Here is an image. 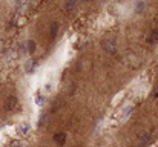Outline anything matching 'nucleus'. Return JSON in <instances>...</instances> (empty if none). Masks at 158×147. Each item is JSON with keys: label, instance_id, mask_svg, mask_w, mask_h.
I'll list each match as a JSON object with an SVG mask.
<instances>
[{"label": "nucleus", "instance_id": "8", "mask_svg": "<svg viewBox=\"0 0 158 147\" xmlns=\"http://www.w3.org/2000/svg\"><path fill=\"white\" fill-rule=\"evenodd\" d=\"M34 101H35V104H37L39 107H42V106H45V103H46V97L42 95V94H37Z\"/></svg>", "mask_w": 158, "mask_h": 147}, {"label": "nucleus", "instance_id": "16", "mask_svg": "<svg viewBox=\"0 0 158 147\" xmlns=\"http://www.w3.org/2000/svg\"><path fill=\"white\" fill-rule=\"evenodd\" d=\"M154 97H155V98H158V86H157V89L154 91Z\"/></svg>", "mask_w": 158, "mask_h": 147}, {"label": "nucleus", "instance_id": "5", "mask_svg": "<svg viewBox=\"0 0 158 147\" xmlns=\"http://www.w3.org/2000/svg\"><path fill=\"white\" fill-rule=\"evenodd\" d=\"M37 64H39V63H37L35 60H28L26 64H25V72H26V74H32V72L37 69Z\"/></svg>", "mask_w": 158, "mask_h": 147}, {"label": "nucleus", "instance_id": "11", "mask_svg": "<svg viewBox=\"0 0 158 147\" xmlns=\"http://www.w3.org/2000/svg\"><path fill=\"white\" fill-rule=\"evenodd\" d=\"M75 6H77V3H74V2H66V3H64V9H66V11H71V9H74Z\"/></svg>", "mask_w": 158, "mask_h": 147}, {"label": "nucleus", "instance_id": "9", "mask_svg": "<svg viewBox=\"0 0 158 147\" xmlns=\"http://www.w3.org/2000/svg\"><path fill=\"white\" fill-rule=\"evenodd\" d=\"M34 51H35V42H34V40H28V42H26V52L32 54Z\"/></svg>", "mask_w": 158, "mask_h": 147}, {"label": "nucleus", "instance_id": "3", "mask_svg": "<svg viewBox=\"0 0 158 147\" xmlns=\"http://www.w3.org/2000/svg\"><path fill=\"white\" fill-rule=\"evenodd\" d=\"M132 110H134V106L132 104H127V106H124L120 112H118V121H124L131 113H132Z\"/></svg>", "mask_w": 158, "mask_h": 147}, {"label": "nucleus", "instance_id": "2", "mask_svg": "<svg viewBox=\"0 0 158 147\" xmlns=\"http://www.w3.org/2000/svg\"><path fill=\"white\" fill-rule=\"evenodd\" d=\"M31 123H28V121H22V123H19L17 126H15V132L19 133V135H22V137H25V135H28L29 132H31Z\"/></svg>", "mask_w": 158, "mask_h": 147}, {"label": "nucleus", "instance_id": "7", "mask_svg": "<svg viewBox=\"0 0 158 147\" xmlns=\"http://www.w3.org/2000/svg\"><path fill=\"white\" fill-rule=\"evenodd\" d=\"M58 31H60V23H58V22H52V23H51V29H49V34H51L52 39L57 37Z\"/></svg>", "mask_w": 158, "mask_h": 147}, {"label": "nucleus", "instance_id": "4", "mask_svg": "<svg viewBox=\"0 0 158 147\" xmlns=\"http://www.w3.org/2000/svg\"><path fill=\"white\" fill-rule=\"evenodd\" d=\"M103 48H105L106 52L114 54V52H115V49H117V43H115V40L107 39V40H105V42H103Z\"/></svg>", "mask_w": 158, "mask_h": 147}, {"label": "nucleus", "instance_id": "6", "mask_svg": "<svg viewBox=\"0 0 158 147\" xmlns=\"http://www.w3.org/2000/svg\"><path fill=\"white\" fill-rule=\"evenodd\" d=\"M149 141H151V135L149 133H141L138 137V146L140 147H144L146 144H149Z\"/></svg>", "mask_w": 158, "mask_h": 147}, {"label": "nucleus", "instance_id": "14", "mask_svg": "<svg viewBox=\"0 0 158 147\" xmlns=\"http://www.w3.org/2000/svg\"><path fill=\"white\" fill-rule=\"evenodd\" d=\"M51 91H52V84L48 83V84H46V92H51Z\"/></svg>", "mask_w": 158, "mask_h": 147}, {"label": "nucleus", "instance_id": "15", "mask_svg": "<svg viewBox=\"0 0 158 147\" xmlns=\"http://www.w3.org/2000/svg\"><path fill=\"white\" fill-rule=\"evenodd\" d=\"M152 37H154L155 40H158V29H157V31H154V34H152Z\"/></svg>", "mask_w": 158, "mask_h": 147}, {"label": "nucleus", "instance_id": "13", "mask_svg": "<svg viewBox=\"0 0 158 147\" xmlns=\"http://www.w3.org/2000/svg\"><path fill=\"white\" fill-rule=\"evenodd\" d=\"M12 147H23V143H19V141H15V143H12Z\"/></svg>", "mask_w": 158, "mask_h": 147}, {"label": "nucleus", "instance_id": "1", "mask_svg": "<svg viewBox=\"0 0 158 147\" xmlns=\"http://www.w3.org/2000/svg\"><path fill=\"white\" fill-rule=\"evenodd\" d=\"M17 106H19V100H17L15 95H9L3 103V109L6 112H14L17 109Z\"/></svg>", "mask_w": 158, "mask_h": 147}, {"label": "nucleus", "instance_id": "10", "mask_svg": "<svg viewBox=\"0 0 158 147\" xmlns=\"http://www.w3.org/2000/svg\"><path fill=\"white\" fill-rule=\"evenodd\" d=\"M64 140H66V135H64V133H57V135L54 137V141H55V143H58L60 146L64 143Z\"/></svg>", "mask_w": 158, "mask_h": 147}, {"label": "nucleus", "instance_id": "12", "mask_svg": "<svg viewBox=\"0 0 158 147\" xmlns=\"http://www.w3.org/2000/svg\"><path fill=\"white\" fill-rule=\"evenodd\" d=\"M144 9V3L143 2H138V3H135V12L138 14V12H141Z\"/></svg>", "mask_w": 158, "mask_h": 147}]
</instances>
